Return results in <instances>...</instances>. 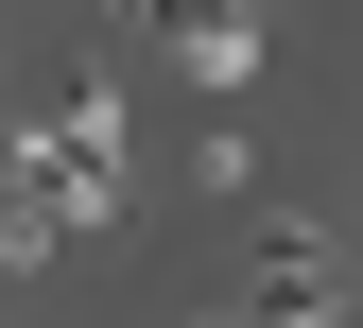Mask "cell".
<instances>
[{"label":"cell","mask_w":363,"mask_h":328,"mask_svg":"<svg viewBox=\"0 0 363 328\" xmlns=\"http://www.w3.org/2000/svg\"><path fill=\"white\" fill-rule=\"evenodd\" d=\"M173 86H191V104H242L259 86V18L242 0H191V18H173Z\"/></svg>","instance_id":"cell-1"},{"label":"cell","mask_w":363,"mask_h":328,"mask_svg":"<svg viewBox=\"0 0 363 328\" xmlns=\"http://www.w3.org/2000/svg\"><path fill=\"white\" fill-rule=\"evenodd\" d=\"M191 191H225V208H242V191H259V138H242V121H225V104H208V138H191Z\"/></svg>","instance_id":"cell-2"}]
</instances>
